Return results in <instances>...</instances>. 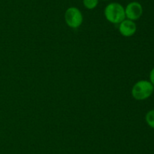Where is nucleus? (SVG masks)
<instances>
[{
  "label": "nucleus",
  "instance_id": "1",
  "mask_svg": "<svg viewBox=\"0 0 154 154\" xmlns=\"http://www.w3.org/2000/svg\"><path fill=\"white\" fill-rule=\"evenodd\" d=\"M107 21L112 24H120L126 18L125 8L117 2L109 3L104 11Z\"/></svg>",
  "mask_w": 154,
  "mask_h": 154
},
{
  "label": "nucleus",
  "instance_id": "2",
  "mask_svg": "<svg viewBox=\"0 0 154 154\" xmlns=\"http://www.w3.org/2000/svg\"><path fill=\"white\" fill-rule=\"evenodd\" d=\"M154 86L148 80H140L133 85L132 95L137 101H144L150 98L153 93Z\"/></svg>",
  "mask_w": 154,
  "mask_h": 154
},
{
  "label": "nucleus",
  "instance_id": "3",
  "mask_svg": "<svg viewBox=\"0 0 154 154\" xmlns=\"http://www.w3.org/2000/svg\"><path fill=\"white\" fill-rule=\"evenodd\" d=\"M83 14L76 7H70L65 12V21L69 27L73 29L81 27L83 23Z\"/></svg>",
  "mask_w": 154,
  "mask_h": 154
},
{
  "label": "nucleus",
  "instance_id": "4",
  "mask_svg": "<svg viewBox=\"0 0 154 154\" xmlns=\"http://www.w3.org/2000/svg\"><path fill=\"white\" fill-rule=\"evenodd\" d=\"M126 18L131 21H137L143 14V7L138 2H132L125 8Z\"/></svg>",
  "mask_w": 154,
  "mask_h": 154
},
{
  "label": "nucleus",
  "instance_id": "5",
  "mask_svg": "<svg viewBox=\"0 0 154 154\" xmlns=\"http://www.w3.org/2000/svg\"><path fill=\"white\" fill-rule=\"evenodd\" d=\"M137 30V25L133 21L129 19H125L120 23L119 31L120 34L125 37H130L133 36Z\"/></svg>",
  "mask_w": 154,
  "mask_h": 154
},
{
  "label": "nucleus",
  "instance_id": "6",
  "mask_svg": "<svg viewBox=\"0 0 154 154\" xmlns=\"http://www.w3.org/2000/svg\"><path fill=\"white\" fill-rule=\"evenodd\" d=\"M145 120L147 125L154 129V109L150 110L146 113Z\"/></svg>",
  "mask_w": 154,
  "mask_h": 154
},
{
  "label": "nucleus",
  "instance_id": "7",
  "mask_svg": "<svg viewBox=\"0 0 154 154\" xmlns=\"http://www.w3.org/2000/svg\"><path fill=\"white\" fill-rule=\"evenodd\" d=\"M83 4L86 8L92 10L97 7L99 0H83Z\"/></svg>",
  "mask_w": 154,
  "mask_h": 154
},
{
  "label": "nucleus",
  "instance_id": "8",
  "mask_svg": "<svg viewBox=\"0 0 154 154\" xmlns=\"http://www.w3.org/2000/svg\"><path fill=\"white\" fill-rule=\"evenodd\" d=\"M149 81L154 86V67L150 70V74H149Z\"/></svg>",
  "mask_w": 154,
  "mask_h": 154
}]
</instances>
